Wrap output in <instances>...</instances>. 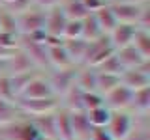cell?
Wrapping results in <instances>:
<instances>
[{"label": "cell", "mask_w": 150, "mask_h": 140, "mask_svg": "<svg viewBox=\"0 0 150 140\" xmlns=\"http://www.w3.org/2000/svg\"><path fill=\"white\" fill-rule=\"evenodd\" d=\"M17 49H21L30 62L34 64V67L41 73L49 71V62H47V47L43 43V34L40 36H19L17 39Z\"/></svg>", "instance_id": "6da1fadb"}, {"label": "cell", "mask_w": 150, "mask_h": 140, "mask_svg": "<svg viewBox=\"0 0 150 140\" xmlns=\"http://www.w3.org/2000/svg\"><path fill=\"white\" fill-rule=\"evenodd\" d=\"M45 13H47V9H41L38 6H30L25 11L13 15L15 17V24H17V34L19 36H40V34H43Z\"/></svg>", "instance_id": "7a4b0ae2"}, {"label": "cell", "mask_w": 150, "mask_h": 140, "mask_svg": "<svg viewBox=\"0 0 150 140\" xmlns=\"http://www.w3.org/2000/svg\"><path fill=\"white\" fill-rule=\"evenodd\" d=\"M112 54H115V47L111 45L109 36H101L100 39L88 43L83 65H84V67H90V69H98Z\"/></svg>", "instance_id": "3957f363"}, {"label": "cell", "mask_w": 150, "mask_h": 140, "mask_svg": "<svg viewBox=\"0 0 150 140\" xmlns=\"http://www.w3.org/2000/svg\"><path fill=\"white\" fill-rule=\"evenodd\" d=\"M0 138L2 140H43L41 134L36 131V127L32 125V121L28 118H19L17 121L0 127Z\"/></svg>", "instance_id": "277c9868"}, {"label": "cell", "mask_w": 150, "mask_h": 140, "mask_svg": "<svg viewBox=\"0 0 150 140\" xmlns=\"http://www.w3.org/2000/svg\"><path fill=\"white\" fill-rule=\"evenodd\" d=\"M15 105L25 118H36V116L53 114L60 106V101L56 97H49V99H15Z\"/></svg>", "instance_id": "5b68a950"}, {"label": "cell", "mask_w": 150, "mask_h": 140, "mask_svg": "<svg viewBox=\"0 0 150 140\" xmlns=\"http://www.w3.org/2000/svg\"><path fill=\"white\" fill-rule=\"evenodd\" d=\"M133 125H135L133 114L129 110H118V112H111V120L107 123L105 131L109 133L112 140H128Z\"/></svg>", "instance_id": "8992f818"}, {"label": "cell", "mask_w": 150, "mask_h": 140, "mask_svg": "<svg viewBox=\"0 0 150 140\" xmlns=\"http://www.w3.org/2000/svg\"><path fill=\"white\" fill-rule=\"evenodd\" d=\"M75 75H77V67H68V69H49L45 73L47 80L51 84L54 97H62L66 92L75 84Z\"/></svg>", "instance_id": "52a82bcc"}, {"label": "cell", "mask_w": 150, "mask_h": 140, "mask_svg": "<svg viewBox=\"0 0 150 140\" xmlns=\"http://www.w3.org/2000/svg\"><path fill=\"white\" fill-rule=\"evenodd\" d=\"M43 43L47 47V62H49L51 69H68L75 67L73 62L69 60L68 52H66L62 39H51V37L43 36Z\"/></svg>", "instance_id": "ba28073f"}, {"label": "cell", "mask_w": 150, "mask_h": 140, "mask_svg": "<svg viewBox=\"0 0 150 140\" xmlns=\"http://www.w3.org/2000/svg\"><path fill=\"white\" fill-rule=\"evenodd\" d=\"M120 84L126 86L129 92H137L150 86V64H144L141 67L124 69L120 75Z\"/></svg>", "instance_id": "9c48e42d"}, {"label": "cell", "mask_w": 150, "mask_h": 140, "mask_svg": "<svg viewBox=\"0 0 150 140\" xmlns=\"http://www.w3.org/2000/svg\"><path fill=\"white\" fill-rule=\"evenodd\" d=\"M49 97H54L53 90H51V84L47 80L45 73H38L36 77L26 84V88L23 90V93L17 99H49ZM56 99H58V97H56Z\"/></svg>", "instance_id": "30bf717a"}, {"label": "cell", "mask_w": 150, "mask_h": 140, "mask_svg": "<svg viewBox=\"0 0 150 140\" xmlns=\"http://www.w3.org/2000/svg\"><path fill=\"white\" fill-rule=\"evenodd\" d=\"M66 22H68V19H66V15L62 13V9H60L58 6L47 9L43 36L45 37H51V39H62V32H64Z\"/></svg>", "instance_id": "8fae6325"}, {"label": "cell", "mask_w": 150, "mask_h": 140, "mask_svg": "<svg viewBox=\"0 0 150 140\" xmlns=\"http://www.w3.org/2000/svg\"><path fill=\"white\" fill-rule=\"evenodd\" d=\"M131 97L133 92H129L126 86H116L112 92H109L107 95H103V105L107 106L111 112H118V110H129L131 106Z\"/></svg>", "instance_id": "7c38bea8"}, {"label": "cell", "mask_w": 150, "mask_h": 140, "mask_svg": "<svg viewBox=\"0 0 150 140\" xmlns=\"http://www.w3.org/2000/svg\"><path fill=\"white\" fill-rule=\"evenodd\" d=\"M107 4H109L111 11L115 13V17H116L118 22L137 26L141 6H137V4H129V2H122V0H115V2H107Z\"/></svg>", "instance_id": "4fadbf2b"}, {"label": "cell", "mask_w": 150, "mask_h": 140, "mask_svg": "<svg viewBox=\"0 0 150 140\" xmlns=\"http://www.w3.org/2000/svg\"><path fill=\"white\" fill-rule=\"evenodd\" d=\"M137 28L139 26H135V24H124V22H118V24L112 28V32L109 34V41H111V45L115 47V50L122 49V47L131 45Z\"/></svg>", "instance_id": "5bb4252c"}, {"label": "cell", "mask_w": 150, "mask_h": 140, "mask_svg": "<svg viewBox=\"0 0 150 140\" xmlns=\"http://www.w3.org/2000/svg\"><path fill=\"white\" fill-rule=\"evenodd\" d=\"M6 69H8V75H21V73H28V71H38L34 67V64L30 62V58L21 49H15L13 54L6 60Z\"/></svg>", "instance_id": "9a60e30c"}, {"label": "cell", "mask_w": 150, "mask_h": 140, "mask_svg": "<svg viewBox=\"0 0 150 140\" xmlns=\"http://www.w3.org/2000/svg\"><path fill=\"white\" fill-rule=\"evenodd\" d=\"M69 120H71L73 140H90L94 127L86 118V112H69Z\"/></svg>", "instance_id": "2e32d148"}, {"label": "cell", "mask_w": 150, "mask_h": 140, "mask_svg": "<svg viewBox=\"0 0 150 140\" xmlns=\"http://www.w3.org/2000/svg\"><path fill=\"white\" fill-rule=\"evenodd\" d=\"M115 54H116V58H118V62L122 64L124 69H133V67H141V65H144V64H150V60L143 58L133 45L122 47V49L115 50Z\"/></svg>", "instance_id": "e0dca14e"}, {"label": "cell", "mask_w": 150, "mask_h": 140, "mask_svg": "<svg viewBox=\"0 0 150 140\" xmlns=\"http://www.w3.org/2000/svg\"><path fill=\"white\" fill-rule=\"evenodd\" d=\"M129 112L133 114V118H146L148 116V112H150V86L133 92Z\"/></svg>", "instance_id": "ac0fdd59"}, {"label": "cell", "mask_w": 150, "mask_h": 140, "mask_svg": "<svg viewBox=\"0 0 150 140\" xmlns=\"http://www.w3.org/2000/svg\"><path fill=\"white\" fill-rule=\"evenodd\" d=\"M62 45L68 52L69 60L73 62L75 67H81L84 62V54H86V47L88 41H84L83 37H77V39H62Z\"/></svg>", "instance_id": "d6986e66"}, {"label": "cell", "mask_w": 150, "mask_h": 140, "mask_svg": "<svg viewBox=\"0 0 150 140\" xmlns=\"http://www.w3.org/2000/svg\"><path fill=\"white\" fill-rule=\"evenodd\" d=\"M96 69H90V67H77V75H75V86L79 88L83 93H92V92H98L96 90Z\"/></svg>", "instance_id": "ffe728a7"}, {"label": "cell", "mask_w": 150, "mask_h": 140, "mask_svg": "<svg viewBox=\"0 0 150 140\" xmlns=\"http://www.w3.org/2000/svg\"><path fill=\"white\" fill-rule=\"evenodd\" d=\"M54 127H56V140H73L69 112L60 108V106L54 112Z\"/></svg>", "instance_id": "44dd1931"}, {"label": "cell", "mask_w": 150, "mask_h": 140, "mask_svg": "<svg viewBox=\"0 0 150 140\" xmlns=\"http://www.w3.org/2000/svg\"><path fill=\"white\" fill-rule=\"evenodd\" d=\"M56 112V110H54ZM54 112L45 116H36V118H28L36 131L41 134V138H54L56 140V127H54Z\"/></svg>", "instance_id": "7402d4cb"}, {"label": "cell", "mask_w": 150, "mask_h": 140, "mask_svg": "<svg viewBox=\"0 0 150 140\" xmlns=\"http://www.w3.org/2000/svg\"><path fill=\"white\" fill-rule=\"evenodd\" d=\"M92 13H94V17H96L98 26H100V30H101V34H103V36H109L111 32H112V28L118 24V21H116L115 13L111 11L109 4H105L103 8L96 9V11H92Z\"/></svg>", "instance_id": "603a6c76"}, {"label": "cell", "mask_w": 150, "mask_h": 140, "mask_svg": "<svg viewBox=\"0 0 150 140\" xmlns=\"http://www.w3.org/2000/svg\"><path fill=\"white\" fill-rule=\"evenodd\" d=\"M58 8L62 9L66 19H73V21H81V19H84L90 13L84 8V4L81 0H62V2L58 4Z\"/></svg>", "instance_id": "cb8c5ba5"}, {"label": "cell", "mask_w": 150, "mask_h": 140, "mask_svg": "<svg viewBox=\"0 0 150 140\" xmlns=\"http://www.w3.org/2000/svg\"><path fill=\"white\" fill-rule=\"evenodd\" d=\"M103 34H101V30H100V26H98V21H96V17H94V13L90 11L84 19H81V37L84 41H96V39H100Z\"/></svg>", "instance_id": "d4e9b609"}, {"label": "cell", "mask_w": 150, "mask_h": 140, "mask_svg": "<svg viewBox=\"0 0 150 140\" xmlns=\"http://www.w3.org/2000/svg\"><path fill=\"white\" fill-rule=\"evenodd\" d=\"M19 118H23V114L19 112L15 101L0 99V127H6V125L17 121Z\"/></svg>", "instance_id": "484cf974"}, {"label": "cell", "mask_w": 150, "mask_h": 140, "mask_svg": "<svg viewBox=\"0 0 150 140\" xmlns=\"http://www.w3.org/2000/svg\"><path fill=\"white\" fill-rule=\"evenodd\" d=\"M96 90L100 95H107L109 92H112L116 86H120V77L118 75H109V73H100L96 71Z\"/></svg>", "instance_id": "4316f807"}, {"label": "cell", "mask_w": 150, "mask_h": 140, "mask_svg": "<svg viewBox=\"0 0 150 140\" xmlns=\"http://www.w3.org/2000/svg\"><path fill=\"white\" fill-rule=\"evenodd\" d=\"M86 118H88V121H90V125L94 129H105L107 123H109V120H111V110L103 105V106H98V108L88 110Z\"/></svg>", "instance_id": "83f0119b"}, {"label": "cell", "mask_w": 150, "mask_h": 140, "mask_svg": "<svg viewBox=\"0 0 150 140\" xmlns=\"http://www.w3.org/2000/svg\"><path fill=\"white\" fill-rule=\"evenodd\" d=\"M131 45H133L135 49L139 50V54L143 56V58L150 60V30L137 28V32H135V36H133Z\"/></svg>", "instance_id": "f1b7e54d"}, {"label": "cell", "mask_w": 150, "mask_h": 140, "mask_svg": "<svg viewBox=\"0 0 150 140\" xmlns=\"http://www.w3.org/2000/svg\"><path fill=\"white\" fill-rule=\"evenodd\" d=\"M38 73H41V71H28V73H21V75H9V80H11V88H13V93H15V99L23 93V90L26 88V84L30 82Z\"/></svg>", "instance_id": "f546056e"}, {"label": "cell", "mask_w": 150, "mask_h": 140, "mask_svg": "<svg viewBox=\"0 0 150 140\" xmlns=\"http://www.w3.org/2000/svg\"><path fill=\"white\" fill-rule=\"evenodd\" d=\"M0 34H9V36H19L17 34V24L15 17L9 11L0 8Z\"/></svg>", "instance_id": "4dcf8cb0"}, {"label": "cell", "mask_w": 150, "mask_h": 140, "mask_svg": "<svg viewBox=\"0 0 150 140\" xmlns=\"http://www.w3.org/2000/svg\"><path fill=\"white\" fill-rule=\"evenodd\" d=\"M96 71H100V73H109V75H122V71H124V67H122V64L118 62V58H116V54H112L109 56V58L103 62L100 67L96 69Z\"/></svg>", "instance_id": "1f68e13d"}, {"label": "cell", "mask_w": 150, "mask_h": 140, "mask_svg": "<svg viewBox=\"0 0 150 140\" xmlns=\"http://www.w3.org/2000/svg\"><path fill=\"white\" fill-rule=\"evenodd\" d=\"M77 37H81V21L68 19L62 32V39H77Z\"/></svg>", "instance_id": "d6a6232c"}, {"label": "cell", "mask_w": 150, "mask_h": 140, "mask_svg": "<svg viewBox=\"0 0 150 140\" xmlns=\"http://www.w3.org/2000/svg\"><path fill=\"white\" fill-rule=\"evenodd\" d=\"M98 106H103V95H100L98 92L84 93L83 95V108H84V112H88L92 108H98Z\"/></svg>", "instance_id": "836d02e7"}, {"label": "cell", "mask_w": 150, "mask_h": 140, "mask_svg": "<svg viewBox=\"0 0 150 140\" xmlns=\"http://www.w3.org/2000/svg\"><path fill=\"white\" fill-rule=\"evenodd\" d=\"M0 99L15 101V93H13V88H11L9 75H2V77H0Z\"/></svg>", "instance_id": "e575fe53"}, {"label": "cell", "mask_w": 150, "mask_h": 140, "mask_svg": "<svg viewBox=\"0 0 150 140\" xmlns=\"http://www.w3.org/2000/svg\"><path fill=\"white\" fill-rule=\"evenodd\" d=\"M30 6H34V4H32V0H13L9 6L2 8V9L9 11L11 15H17V13H21V11H25V9H28Z\"/></svg>", "instance_id": "d590c367"}, {"label": "cell", "mask_w": 150, "mask_h": 140, "mask_svg": "<svg viewBox=\"0 0 150 140\" xmlns=\"http://www.w3.org/2000/svg\"><path fill=\"white\" fill-rule=\"evenodd\" d=\"M137 26L139 28H144V30H150V2H146V4H143V6H141Z\"/></svg>", "instance_id": "8d00e7d4"}, {"label": "cell", "mask_w": 150, "mask_h": 140, "mask_svg": "<svg viewBox=\"0 0 150 140\" xmlns=\"http://www.w3.org/2000/svg\"><path fill=\"white\" fill-rule=\"evenodd\" d=\"M62 0H32V4L41 9H51V8H56Z\"/></svg>", "instance_id": "74e56055"}, {"label": "cell", "mask_w": 150, "mask_h": 140, "mask_svg": "<svg viewBox=\"0 0 150 140\" xmlns=\"http://www.w3.org/2000/svg\"><path fill=\"white\" fill-rule=\"evenodd\" d=\"M81 2L84 4V8L88 9V11H96V9L103 8L107 4V0H81Z\"/></svg>", "instance_id": "f35d334b"}, {"label": "cell", "mask_w": 150, "mask_h": 140, "mask_svg": "<svg viewBox=\"0 0 150 140\" xmlns=\"http://www.w3.org/2000/svg\"><path fill=\"white\" fill-rule=\"evenodd\" d=\"M90 140H112V138L109 136V133H107L105 129H94Z\"/></svg>", "instance_id": "ab89813d"}, {"label": "cell", "mask_w": 150, "mask_h": 140, "mask_svg": "<svg viewBox=\"0 0 150 140\" xmlns=\"http://www.w3.org/2000/svg\"><path fill=\"white\" fill-rule=\"evenodd\" d=\"M2 75H8V69H6V60H0V77Z\"/></svg>", "instance_id": "60d3db41"}, {"label": "cell", "mask_w": 150, "mask_h": 140, "mask_svg": "<svg viewBox=\"0 0 150 140\" xmlns=\"http://www.w3.org/2000/svg\"><path fill=\"white\" fill-rule=\"evenodd\" d=\"M122 2H129V4H137V6H143V4L150 2V0H122Z\"/></svg>", "instance_id": "b9f144b4"}, {"label": "cell", "mask_w": 150, "mask_h": 140, "mask_svg": "<svg viewBox=\"0 0 150 140\" xmlns=\"http://www.w3.org/2000/svg\"><path fill=\"white\" fill-rule=\"evenodd\" d=\"M13 0H0V8H6V6H9Z\"/></svg>", "instance_id": "7bdbcfd3"}, {"label": "cell", "mask_w": 150, "mask_h": 140, "mask_svg": "<svg viewBox=\"0 0 150 140\" xmlns=\"http://www.w3.org/2000/svg\"><path fill=\"white\" fill-rule=\"evenodd\" d=\"M43 140H54V138H43Z\"/></svg>", "instance_id": "ee69618b"}]
</instances>
